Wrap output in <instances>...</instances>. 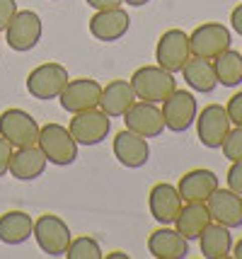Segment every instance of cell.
Wrapping results in <instances>:
<instances>
[{"label":"cell","mask_w":242,"mask_h":259,"mask_svg":"<svg viewBox=\"0 0 242 259\" xmlns=\"http://www.w3.org/2000/svg\"><path fill=\"white\" fill-rule=\"evenodd\" d=\"M208 213H211V221L213 223H220V226L230 228V230H237L242 228V196L235 194L232 189H216L206 199Z\"/></svg>","instance_id":"15"},{"label":"cell","mask_w":242,"mask_h":259,"mask_svg":"<svg viewBox=\"0 0 242 259\" xmlns=\"http://www.w3.org/2000/svg\"><path fill=\"white\" fill-rule=\"evenodd\" d=\"M92 10H112V8H121L124 0H85Z\"/></svg>","instance_id":"33"},{"label":"cell","mask_w":242,"mask_h":259,"mask_svg":"<svg viewBox=\"0 0 242 259\" xmlns=\"http://www.w3.org/2000/svg\"><path fill=\"white\" fill-rule=\"evenodd\" d=\"M230 44H232L230 29L220 22H204L189 34L191 56L208 58V61H213L216 56H220L225 49H230Z\"/></svg>","instance_id":"6"},{"label":"cell","mask_w":242,"mask_h":259,"mask_svg":"<svg viewBox=\"0 0 242 259\" xmlns=\"http://www.w3.org/2000/svg\"><path fill=\"white\" fill-rule=\"evenodd\" d=\"M107 259H128V254H124V252H112Z\"/></svg>","instance_id":"37"},{"label":"cell","mask_w":242,"mask_h":259,"mask_svg":"<svg viewBox=\"0 0 242 259\" xmlns=\"http://www.w3.org/2000/svg\"><path fill=\"white\" fill-rule=\"evenodd\" d=\"M114 158L121 167L128 169H138L143 165H148L150 160V146H148V138L133 134V131H119L114 136Z\"/></svg>","instance_id":"16"},{"label":"cell","mask_w":242,"mask_h":259,"mask_svg":"<svg viewBox=\"0 0 242 259\" xmlns=\"http://www.w3.org/2000/svg\"><path fill=\"white\" fill-rule=\"evenodd\" d=\"M51 3H61V0H51Z\"/></svg>","instance_id":"38"},{"label":"cell","mask_w":242,"mask_h":259,"mask_svg":"<svg viewBox=\"0 0 242 259\" xmlns=\"http://www.w3.org/2000/svg\"><path fill=\"white\" fill-rule=\"evenodd\" d=\"M182 196L177 192L174 184H167V182H160L155 184L148 194V208L150 215L160 223V226H172L179 208H182Z\"/></svg>","instance_id":"17"},{"label":"cell","mask_w":242,"mask_h":259,"mask_svg":"<svg viewBox=\"0 0 242 259\" xmlns=\"http://www.w3.org/2000/svg\"><path fill=\"white\" fill-rule=\"evenodd\" d=\"M225 180H228V189H232L235 194L242 196V160H232Z\"/></svg>","instance_id":"29"},{"label":"cell","mask_w":242,"mask_h":259,"mask_svg":"<svg viewBox=\"0 0 242 259\" xmlns=\"http://www.w3.org/2000/svg\"><path fill=\"white\" fill-rule=\"evenodd\" d=\"M191 58V49H189V34L182 29H167L158 39L155 46V61L158 66L170 70V73H182L184 63Z\"/></svg>","instance_id":"11"},{"label":"cell","mask_w":242,"mask_h":259,"mask_svg":"<svg viewBox=\"0 0 242 259\" xmlns=\"http://www.w3.org/2000/svg\"><path fill=\"white\" fill-rule=\"evenodd\" d=\"M36 146L41 148V153L46 155V160L51 165L58 167H68L78 160V143L70 136V131L61 124H44L39 126V138Z\"/></svg>","instance_id":"2"},{"label":"cell","mask_w":242,"mask_h":259,"mask_svg":"<svg viewBox=\"0 0 242 259\" xmlns=\"http://www.w3.org/2000/svg\"><path fill=\"white\" fill-rule=\"evenodd\" d=\"M44 34V22L34 10H17L12 22L5 29V41L12 51H32Z\"/></svg>","instance_id":"10"},{"label":"cell","mask_w":242,"mask_h":259,"mask_svg":"<svg viewBox=\"0 0 242 259\" xmlns=\"http://www.w3.org/2000/svg\"><path fill=\"white\" fill-rule=\"evenodd\" d=\"M131 27V17L124 8H112V10H94L90 17V34L97 41H119L128 34Z\"/></svg>","instance_id":"14"},{"label":"cell","mask_w":242,"mask_h":259,"mask_svg":"<svg viewBox=\"0 0 242 259\" xmlns=\"http://www.w3.org/2000/svg\"><path fill=\"white\" fill-rule=\"evenodd\" d=\"M230 257H235V259H242V237L232 245V252H230Z\"/></svg>","instance_id":"35"},{"label":"cell","mask_w":242,"mask_h":259,"mask_svg":"<svg viewBox=\"0 0 242 259\" xmlns=\"http://www.w3.org/2000/svg\"><path fill=\"white\" fill-rule=\"evenodd\" d=\"M15 15H17V0H0V32L8 29Z\"/></svg>","instance_id":"31"},{"label":"cell","mask_w":242,"mask_h":259,"mask_svg":"<svg viewBox=\"0 0 242 259\" xmlns=\"http://www.w3.org/2000/svg\"><path fill=\"white\" fill-rule=\"evenodd\" d=\"M230 27H232V32L242 36V3L237 5V8H232V12H230Z\"/></svg>","instance_id":"34"},{"label":"cell","mask_w":242,"mask_h":259,"mask_svg":"<svg viewBox=\"0 0 242 259\" xmlns=\"http://www.w3.org/2000/svg\"><path fill=\"white\" fill-rule=\"evenodd\" d=\"M220 150H223V155L230 160V162L232 160H242V126H232L230 131H228Z\"/></svg>","instance_id":"28"},{"label":"cell","mask_w":242,"mask_h":259,"mask_svg":"<svg viewBox=\"0 0 242 259\" xmlns=\"http://www.w3.org/2000/svg\"><path fill=\"white\" fill-rule=\"evenodd\" d=\"M199 247H201V254L206 259H225L230 257L232 252V235L230 228L220 226V223H208L204 228V233L199 235Z\"/></svg>","instance_id":"25"},{"label":"cell","mask_w":242,"mask_h":259,"mask_svg":"<svg viewBox=\"0 0 242 259\" xmlns=\"http://www.w3.org/2000/svg\"><path fill=\"white\" fill-rule=\"evenodd\" d=\"M131 88L136 92V100L162 104V100H167L177 90V80L174 73L160 66H140L131 75Z\"/></svg>","instance_id":"1"},{"label":"cell","mask_w":242,"mask_h":259,"mask_svg":"<svg viewBox=\"0 0 242 259\" xmlns=\"http://www.w3.org/2000/svg\"><path fill=\"white\" fill-rule=\"evenodd\" d=\"M32 235H34L39 249L44 254H49V257H63L70 245V240H73L68 223L61 215H54V213L39 215L34 221V233Z\"/></svg>","instance_id":"3"},{"label":"cell","mask_w":242,"mask_h":259,"mask_svg":"<svg viewBox=\"0 0 242 259\" xmlns=\"http://www.w3.org/2000/svg\"><path fill=\"white\" fill-rule=\"evenodd\" d=\"M208 223H211V213H208L206 201H186L182 203L172 226L179 235H184L191 242V240H199V235L204 233Z\"/></svg>","instance_id":"22"},{"label":"cell","mask_w":242,"mask_h":259,"mask_svg":"<svg viewBox=\"0 0 242 259\" xmlns=\"http://www.w3.org/2000/svg\"><path fill=\"white\" fill-rule=\"evenodd\" d=\"M68 131L78 146H100L112 131V116H107L100 107L87 109V112H78L73 114Z\"/></svg>","instance_id":"7"},{"label":"cell","mask_w":242,"mask_h":259,"mask_svg":"<svg viewBox=\"0 0 242 259\" xmlns=\"http://www.w3.org/2000/svg\"><path fill=\"white\" fill-rule=\"evenodd\" d=\"M148 252L155 259H184L189 254V240L179 235L174 228L162 226L160 230L150 233Z\"/></svg>","instance_id":"20"},{"label":"cell","mask_w":242,"mask_h":259,"mask_svg":"<svg viewBox=\"0 0 242 259\" xmlns=\"http://www.w3.org/2000/svg\"><path fill=\"white\" fill-rule=\"evenodd\" d=\"M63 257L68 259H100L102 257V247H100V242L90 235H80L75 237V240H70L68 249H66V254Z\"/></svg>","instance_id":"27"},{"label":"cell","mask_w":242,"mask_h":259,"mask_svg":"<svg viewBox=\"0 0 242 259\" xmlns=\"http://www.w3.org/2000/svg\"><path fill=\"white\" fill-rule=\"evenodd\" d=\"M46 165H49V160H46V155L41 153V148L39 146H27V148L12 150L8 172L20 182H32V180H36V177L44 175Z\"/></svg>","instance_id":"18"},{"label":"cell","mask_w":242,"mask_h":259,"mask_svg":"<svg viewBox=\"0 0 242 259\" xmlns=\"http://www.w3.org/2000/svg\"><path fill=\"white\" fill-rule=\"evenodd\" d=\"M162 119H165V128H170L174 134H184L189 131L196 121V114H199V104H196V97L189 90H177L162 100Z\"/></svg>","instance_id":"8"},{"label":"cell","mask_w":242,"mask_h":259,"mask_svg":"<svg viewBox=\"0 0 242 259\" xmlns=\"http://www.w3.org/2000/svg\"><path fill=\"white\" fill-rule=\"evenodd\" d=\"M0 136L10 143L12 148L36 146L39 138V124L32 114L22 112L17 107H10L0 114Z\"/></svg>","instance_id":"9"},{"label":"cell","mask_w":242,"mask_h":259,"mask_svg":"<svg viewBox=\"0 0 242 259\" xmlns=\"http://www.w3.org/2000/svg\"><path fill=\"white\" fill-rule=\"evenodd\" d=\"M225 112H228V116H230L232 126H242V90L235 92L230 100H228V104H225Z\"/></svg>","instance_id":"30"},{"label":"cell","mask_w":242,"mask_h":259,"mask_svg":"<svg viewBox=\"0 0 242 259\" xmlns=\"http://www.w3.org/2000/svg\"><path fill=\"white\" fill-rule=\"evenodd\" d=\"M218 177L213 169H206V167H196V169H189L182 175V180L177 184V192L182 196V201H206L211 194L218 189Z\"/></svg>","instance_id":"19"},{"label":"cell","mask_w":242,"mask_h":259,"mask_svg":"<svg viewBox=\"0 0 242 259\" xmlns=\"http://www.w3.org/2000/svg\"><path fill=\"white\" fill-rule=\"evenodd\" d=\"M68 70L66 66H61L56 61H49L36 66L29 75H27V92L34 97V100H58V95L63 92V88L68 85Z\"/></svg>","instance_id":"4"},{"label":"cell","mask_w":242,"mask_h":259,"mask_svg":"<svg viewBox=\"0 0 242 259\" xmlns=\"http://www.w3.org/2000/svg\"><path fill=\"white\" fill-rule=\"evenodd\" d=\"M12 150L15 148L0 136V177H5L8 175V165H10V155H12Z\"/></svg>","instance_id":"32"},{"label":"cell","mask_w":242,"mask_h":259,"mask_svg":"<svg viewBox=\"0 0 242 259\" xmlns=\"http://www.w3.org/2000/svg\"><path fill=\"white\" fill-rule=\"evenodd\" d=\"M136 102V92L131 88V80H112L109 85L102 88V97H100V109L112 119H119L133 107Z\"/></svg>","instance_id":"21"},{"label":"cell","mask_w":242,"mask_h":259,"mask_svg":"<svg viewBox=\"0 0 242 259\" xmlns=\"http://www.w3.org/2000/svg\"><path fill=\"white\" fill-rule=\"evenodd\" d=\"M182 75L184 82L199 95H211V92L218 88V78H216V70H213V61L208 58H199L191 56L182 68Z\"/></svg>","instance_id":"24"},{"label":"cell","mask_w":242,"mask_h":259,"mask_svg":"<svg viewBox=\"0 0 242 259\" xmlns=\"http://www.w3.org/2000/svg\"><path fill=\"white\" fill-rule=\"evenodd\" d=\"M100 97H102V85L97 80L78 78L68 80V85L58 95V102H61V109H66L68 114H78L100 107Z\"/></svg>","instance_id":"12"},{"label":"cell","mask_w":242,"mask_h":259,"mask_svg":"<svg viewBox=\"0 0 242 259\" xmlns=\"http://www.w3.org/2000/svg\"><path fill=\"white\" fill-rule=\"evenodd\" d=\"M121 119H124L128 131L143 136V138H160L165 131V119H162L160 107L153 102H133V107Z\"/></svg>","instance_id":"13"},{"label":"cell","mask_w":242,"mask_h":259,"mask_svg":"<svg viewBox=\"0 0 242 259\" xmlns=\"http://www.w3.org/2000/svg\"><path fill=\"white\" fill-rule=\"evenodd\" d=\"M196 136L199 143L208 150H218L225 141L228 131L232 128V121L223 104H206L201 112L196 114Z\"/></svg>","instance_id":"5"},{"label":"cell","mask_w":242,"mask_h":259,"mask_svg":"<svg viewBox=\"0 0 242 259\" xmlns=\"http://www.w3.org/2000/svg\"><path fill=\"white\" fill-rule=\"evenodd\" d=\"M126 5H131V8H143V5H148L150 0H124Z\"/></svg>","instance_id":"36"},{"label":"cell","mask_w":242,"mask_h":259,"mask_svg":"<svg viewBox=\"0 0 242 259\" xmlns=\"http://www.w3.org/2000/svg\"><path fill=\"white\" fill-rule=\"evenodd\" d=\"M213 70H216L218 85L223 88L242 85V54L235 49H225L220 56L213 58Z\"/></svg>","instance_id":"26"},{"label":"cell","mask_w":242,"mask_h":259,"mask_svg":"<svg viewBox=\"0 0 242 259\" xmlns=\"http://www.w3.org/2000/svg\"><path fill=\"white\" fill-rule=\"evenodd\" d=\"M34 233V218L27 211H8L0 215V242L3 245H24Z\"/></svg>","instance_id":"23"}]
</instances>
